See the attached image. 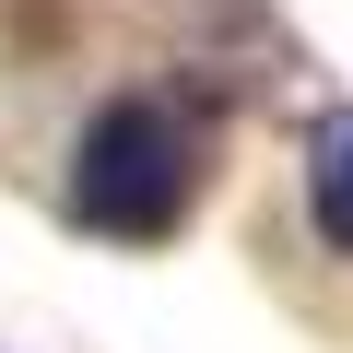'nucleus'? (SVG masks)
I'll return each instance as SVG.
<instances>
[{
	"mask_svg": "<svg viewBox=\"0 0 353 353\" xmlns=\"http://www.w3.org/2000/svg\"><path fill=\"white\" fill-rule=\"evenodd\" d=\"M189 201H201V130L165 94H118V106L83 118V141H71V224H94L118 248H153V236L189 224Z\"/></svg>",
	"mask_w": 353,
	"mask_h": 353,
	"instance_id": "obj_1",
	"label": "nucleus"
},
{
	"mask_svg": "<svg viewBox=\"0 0 353 353\" xmlns=\"http://www.w3.org/2000/svg\"><path fill=\"white\" fill-rule=\"evenodd\" d=\"M306 212H318L330 248H353V106H330L306 130Z\"/></svg>",
	"mask_w": 353,
	"mask_h": 353,
	"instance_id": "obj_2",
	"label": "nucleus"
}]
</instances>
